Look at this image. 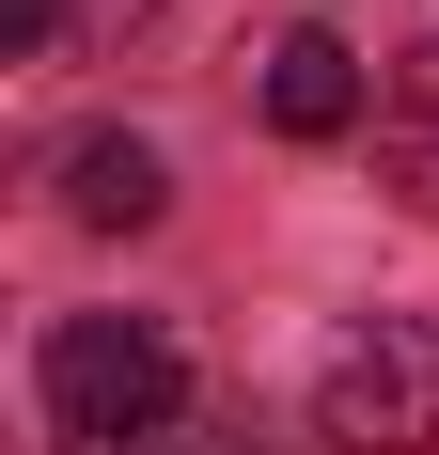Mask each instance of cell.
I'll return each mask as SVG.
<instances>
[{"instance_id": "6", "label": "cell", "mask_w": 439, "mask_h": 455, "mask_svg": "<svg viewBox=\"0 0 439 455\" xmlns=\"http://www.w3.org/2000/svg\"><path fill=\"white\" fill-rule=\"evenodd\" d=\"M47 32H63V0H0V47L16 63H47Z\"/></svg>"}, {"instance_id": "1", "label": "cell", "mask_w": 439, "mask_h": 455, "mask_svg": "<svg viewBox=\"0 0 439 455\" xmlns=\"http://www.w3.org/2000/svg\"><path fill=\"white\" fill-rule=\"evenodd\" d=\"M188 409V346L157 315H63L47 330V440H157Z\"/></svg>"}, {"instance_id": "2", "label": "cell", "mask_w": 439, "mask_h": 455, "mask_svg": "<svg viewBox=\"0 0 439 455\" xmlns=\"http://www.w3.org/2000/svg\"><path fill=\"white\" fill-rule=\"evenodd\" d=\"M314 424L346 455H439V315H361L314 362Z\"/></svg>"}, {"instance_id": "3", "label": "cell", "mask_w": 439, "mask_h": 455, "mask_svg": "<svg viewBox=\"0 0 439 455\" xmlns=\"http://www.w3.org/2000/svg\"><path fill=\"white\" fill-rule=\"evenodd\" d=\"M267 126H283V141H346L361 126V63L330 32H283V47H267Z\"/></svg>"}, {"instance_id": "4", "label": "cell", "mask_w": 439, "mask_h": 455, "mask_svg": "<svg viewBox=\"0 0 439 455\" xmlns=\"http://www.w3.org/2000/svg\"><path fill=\"white\" fill-rule=\"evenodd\" d=\"M377 173H393L408 204L439 220V32L408 47V63H393V94H377Z\"/></svg>"}, {"instance_id": "5", "label": "cell", "mask_w": 439, "mask_h": 455, "mask_svg": "<svg viewBox=\"0 0 439 455\" xmlns=\"http://www.w3.org/2000/svg\"><path fill=\"white\" fill-rule=\"evenodd\" d=\"M157 204H173L157 141H79V157H63V220H94V235H141Z\"/></svg>"}]
</instances>
